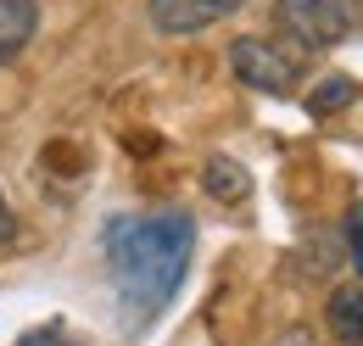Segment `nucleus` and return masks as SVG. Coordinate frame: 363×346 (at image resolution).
Masks as SVG:
<instances>
[{
  "mask_svg": "<svg viewBox=\"0 0 363 346\" xmlns=\"http://www.w3.org/2000/svg\"><path fill=\"white\" fill-rule=\"evenodd\" d=\"M101 252L106 268L118 279V296L129 302L135 318H151L174 302L190 252H196V223L184 213H157V218H112L106 235H101Z\"/></svg>",
  "mask_w": 363,
  "mask_h": 346,
  "instance_id": "obj_1",
  "label": "nucleus"
},
{
  "mask_svg": "<svg viewBox=\"0 0 363 346\" xmlns=\"http://www.w3.org/2000/svg\"><path fill=\"white\" fill-rule=\"evenodd\" d=\"M274 28L302 50H330L358 28L352 0H274Z\"/></svg>",
  "mask_w": 363,
  "mask_h": 346,
  "instance_id": "obj_2",
  "label": "nucleus"
},
{
  "mask_svg": "<svg viewBox=\"0 0 363 346\" xmlns=\"http://www.w3.org/2000/svg\"><path fill=\"white\" fill-rule=\"evenodd\" d=\"M229 67L240 84L263 89V95H296V84H302V62L269 40H252V34L229 45Z\"/></svg>",
  "mask_w": 363,
  "mask_h": 346,
  "instance_id": "obj_3",
  "label": "nucleus"
},
{
  "mask_svg": "<svg viewBox=\"0 0 363 346\" xmlns=\"http://www.w3.org/2000/svg\"><path fill=\"white\" fill-rule=\"evenodd\" d=\"M246 0H151V23L162 34H201L213 23L235 17Z\"/></svg>",
  "mask_w": 363,
  "mask_h": 346,
  "instance_id": "obj_4",
  "label": "nucleus"
},
{
  "mask_svg": "<svg viewBox=\"0 0 363 346\" xmlns=\"http://www.w3.org/2000/svg\"><path fill=\"white\" fill-rule=\"evenodd\" d=\"M40 28V6L34 0H0V62L23 56V45Z\"/></svg>",
  "mask_w": 363,
  "mask_h": 346,
  "instance_id": "obj_5",
  "label": "nucleus"
},
{
  "mask_svg": "<svg viewBox=\"0 0 363 346\" xmlns=\"http://www.w3.org/2000/svg\"><path fill=\"white\" fill-rule=\"evenodd\" d=\"M330 335L341 346H363V285H341L330 291Z\"/></svg>",
  "mask_w": 363,
  "mask_h": 346,
  "instance_id": "obj_6",
  "label": "nucleus"
},
{
  "mask_svg": "<svg viewBox=\"0 0 363 346\" xmlns=\"http://www.w3.org/2000/svg\"><path fill=\"white\" fill-rule=\"evenodd\" d=\"M201 184H207V196H218V201H240V196L252 190V179H246V168H240L235 157H207Z\"/></svg>",
  "mask_w": 363,
  "mask_h": 346,
  "instance_id": "obj_7",
  "label": "nucleus"
},
{
  "mask_svg": "<svg viewBox=\"0 0 363 346\" xmlns=\"http://www.w3.org/2000/svg\"><path fill=\"white\" fill-rule=\"evenodd\" d=\"M352 95H358V84H352V79H324V84H318V95L308 101V106H313L318 118H324V112H335V106H347Z\"/></svg>",
  "mask_w": 363,
  "mask_h": 346,
  "instance_id": "obj_8",
  "label": "nucleus"
},
{
  "mask_svg": "<svg viewBox=\"0 0 363 346\" xmlns=\"http://www.w3.org/2000/svg\"><path fill=\"white\" fill-rule=\"evenodd\" d=\"M347 246H352V268H363V201L347 213Z\"/></svg>",
  "mask_w": 363,
  "mask_h": 346,
  "instance_id": "obj_9",
  "label": "nucleus"
},
{
  "mask_svg": "<svg viewBox=\"0 0 363 346\" xmlns=\"http://www.w3.org/2000/svg\"><path fill=\"white\" fill-rule=\"evenodd\" d=\"M274 346H313V330H302V324H296V330H285Z\"/></svg>",
  "mask_w": 363,
  "mask_h": 346,
  "instance_id": "obj_10",
  "label": "nucleus"
},
{
  "mask_svg": "<svg viewBox=\"0 0 363 346\" xmlns=\"http://www.w3.org/2000/svg\"><path fill=\"white\" fill-rule=\"evenodd\" d=\"M17 235V218H11V207H6V196H0V240H11Z\"/></svg>",
  "mask_w": 363,
  "mask_h": 346,
  "instance_id": "obj_11",
  "label": "nucleus"
}]
</instances>
